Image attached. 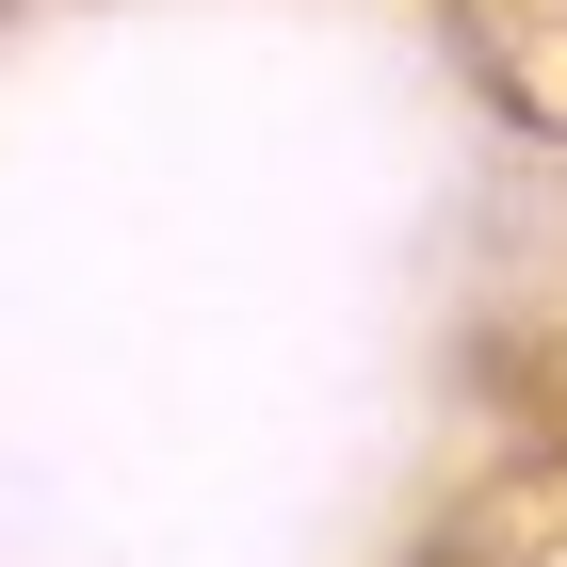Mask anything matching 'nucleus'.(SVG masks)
<instances>
[]
</instances>
